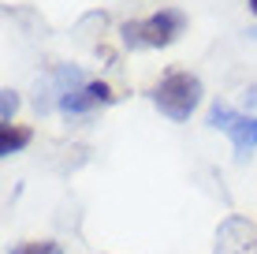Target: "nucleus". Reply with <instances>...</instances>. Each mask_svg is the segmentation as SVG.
Returning a JSON list of instances; mask_svg holds the SVG:
<instances>
[{"label": "nucleus", "instance_id": "obj_2", "mask_svg": "<svg viewBox=\"0 0 257 254\" xmlns=\"http://www.w3.org/2000/svg\"><path fill=\"white\" fill-rule=\"evenodd\" d=\"M153 105L164 112L168 120L183 124V120L194 116V109L201 105V78L190 75V71H168L161 82L153 86Z\"/></svg>", "mask_w": 257, "mask_h": 254}, {"label": "nucleus", "instance_id": "obj_8", "mask_svg": "<svg viewBox=\"0 0 257 254\" xmlns=\"http://www.w3.org/2000/svg\"><path fill=\"white\" fill-rule=\"evenodd\" d=\"M246 4H250V12H253V15H257V0H246Z\"/></svg>", "mask_w": 257, "mask_h": 254}, {"label": "nucleus", "instance_id": "obj_1", "mask_svg": "<svg viewBox=\"0 0 257 254\" xmlns=\"http://www.w3.org/2000/svg\"><path fill=\"white\" fill-rule=\"evenodd\" d=\"M183 30H187V15H183L179 8H161V12L146 15V19H135V23L119 26L123 45H131V49H164V45H172Z\"/></svg>", "mask_w": 257, "mask_h": 254}, {"label": "nucleus", "instance_id": "obj_6", "mask_svg": "<svg viewBox=\"0 0 257 254\" xmlns=\"http://www.w3.org/2000/svg\"><path fill=\"white\" fill-rule=\"evenodd\" d=\"M15 109H19V94H15V90H0V127L12 124Z\"/></svg>", "mask_w": 257, "mask_h": 254}, {"label": "nucleus", "instance_id": "obj_7", "mask_svg": "<svg viewBox=\"0 0 257 254\" xmlns=\"http://www.w3.org/2000/svg\"><path fill=\"white\" fill-rule=\"evenodd\" d=\"M8 254H60V243H52V239H45V243H19V247H12Z\"/></svg>", "mask_w": 257, "mask_h": 254}, {"label": "nucleus", "instance_id": "obj_4", "mask_svg": "<svg viewBox=\"0 0 257 254\" xmlns=\"http://www.w3.org/2000/svg\"><path fill=\"white\" fill-rule=\"evenodd\" d=\"M116 101V94H112L108 82H101V78H93V82H82L78 90H71L60 98V109L67 112V116H86V112L101 109V105H112Z\"/></svg>", "mask_w": 257, "mask_h": 254}, {"label": "nucleus", "instance_id": "obj_5", "mask_svg": "<svg viewBox=\"0 0 257 254\" xmlns=\"http://www.w3.org/2000/svg\"><path fill=\"white\" fill-rule=\"evenodd\" d=\"M30 146V127H19V124H4L0 127V153L12 157Z\"/></svg>", "mask_w": 257, "mask_h": 254}, {"label": "nucleus", "instance_id": "obj_3", "mask_svg": "<svg viewBox=\"0 0 257 254\" xmlns=\"http://www.w3.org/2000/svg\"><path fill=\"white\" fill-rule=\"evenodd\" d=\"M209 127L212 131H224L235 146V161L242 164L246 157L257 150V116H246V112H235L227 105H212L209 109Z\"/></svg>", "mask_w": 257, "mask_h": 254}]
</instances>
